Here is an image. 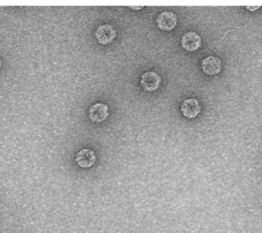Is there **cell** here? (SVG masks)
I'll list each match as a JSON object with an SVG mask.
<instances>
[{
	"instance_id": "6da1fadb",
	"label": "cell",
	"mask_w": 262,
	"mask_h": 233,
	"mask_svg": "<svg viewBox=\"0 0 262 233\" xmlns=\"http://www.w3.org/2000/svg\"><path fill=\"white\" fill-rule=\"evenodd\" d=\"M117 36V31L112 25L109 24L100 25L95 31L97 42L102 45H108L112 43Z\"/></svg>"
},
{
	"instance_id": "7a4b0ae2",
	"label": "cell",
	"mask_w": 262,
	"mask_h": 233,
	"mask_svg": "<svg viewBox=\"0 0 262 233\" xmlns=\"http://www.w3.org/2000/svg\"><path fill=\"white\" fill-rule=\"evenodd\" d=\"M161 78L154 72H145L141 77V87L147 91H153L159 88Z\"/></svg>"
},
{
	"instance_id": "3957f363",
	"label": "cell",
	"mask_w": 262,
	"mask_h": 233,
	"mask_svg": "<svg viewBox=\"0 0 262 233\" xmlns=\"http://www.w3.org/2000/svg\"><path fill=\"white\" fill-rule=\"evenodd\" d=\"M177 17L173 12H163L158 16L156 23L162 31H171L176 27Z\"/></svg>"
},
{
	"instance_id": "277c9868",
	"label": "cell",
	"mask_w": 262,
	"mask_h": 233,
	"mask_svg": "<svg viewBox=\"0 0 262 233\" xmlns=\"http://www.w3.org/2000/svg\"><path fill=\"white\" fill-rule=\"evenodd\" d=\"M201 43V37L195 31H188L182 38V46L188 52H195L200 47Z\"/></svg>"
},
{
	"instance_id": "5b68a950",
	"label": "cell",
	"mask_w": 262,
	"mask_h": 233,
	"mask_svg": "<svg viewBox=\"0 0 262 233\" xmlns=\"http://www.w3.org/2000/svg\"><path fill=\"white\" fill-rule=\"evenodd\" d=\"M202 69L205 73L210 76L218 75L222 70V61L217 57H207L202 62Z\"/></svg>"
},
{
	"instance_id": "8992f818",
	"label": "cell",
	"mask_w": 262,
	"mask_h": 233,
	"mask_svg": "<svg viewBox=\"0 0 262 233\" xmlns=\"http://www.w3.org/2000/svg\"><path fill=\"white\" fill-rule=\"evenodd\" d=\"M76 162L81 168H91L96 162L95 153L90 149H82L77 153Z\"/></svg>"
},
{
	"instance_id": "52a82bcc",
	"label": "cell",
	"mask_w": 262,
	"mask_h": 233,
	"mask_svg": "<svg viewBox=\"0 0 262 233\" xmlns=\"http://www.w3.org/2000/svg\"><path fill=\"white\" fill-rule=\"evenodd\" d=\"M88 114H89L90 119L94 122H102L108 117V105L102 103L95 104L90 108Z\"/></svg>"
},
{
	"instance_id": "ba28073f",
	"label": "cell",
	"mask_w": 262,
	"mask_h": 233,
	"mask_svg": "<svg viewBox=\"0 0 262 233\" xmlns=\"http://www.w3.org/2000/svg\"><path fill=\"white\" fill-rule=\"evenodd\" d=\"M181 111L186 118H195L200 114L201 107L196 99H186L182 105Z\"/></svg>"
},
{
	"instance_id": "9c48e42d",
	"label": "cell",
	"mask_w": 262,
	"mask_h": 233,
	"mask_svg": "<svg viewBox=\"0 0 262 233\" xmlns=\"http://www.w3.org/2000/svg\"><path fill=\"white\" fill-rule=\"evenodd\" d=\"M246 8L248 9V10H250V11H254V10H258V9L260 8V7H247Z\"/></svg>"
},
{
	"instance_id": "30bf717a",
	"label": "cell",
	"mask_w": 262,
	"mask_h": 233,
	"mask_svg": "<svg viewBox=\"0 0 262 233\" xmlns=\"http://www.w3.org/2000/svg\"><path fill=\"white\" fill-rule=\"evenodd\" d=\"M129 8L132 9V10H141V9L144 8V7H129Z\"/></svg>"
},
{
	"instance_id": "8fae6325",
	"label": "cell",
	"mask_w": 262,
	"mask_h": 233,
	"mask_svg": "<svg viewBox=\"0 0 262 233\" xmlns=\"http://www.w3.org/2000/svg\"><path fill=\"white\" fill-rule=\"evenodd\" d=\"M0 68H1V60H0Z\"/></svg>"
}]
</instances>
